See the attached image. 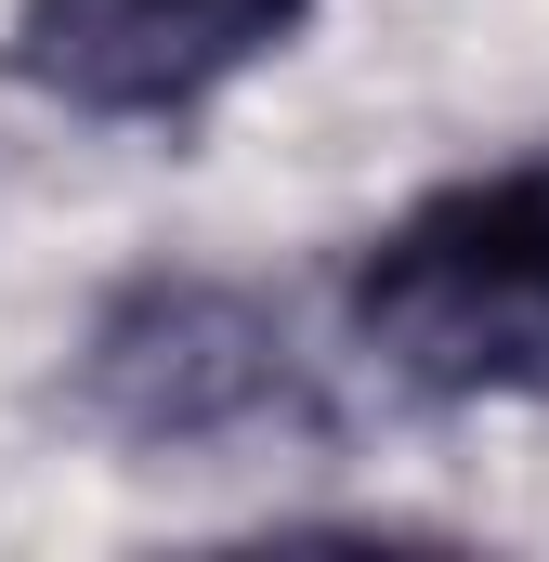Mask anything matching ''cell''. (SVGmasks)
<instances>
[{"instance_id":"cell-3","label":"cell","mask_w":549,"mask_h":562,"mask_svg":"<svg viewBox=\"0 0 549 562\" xmlns=\"http://www.w3.org/2000/svg\"><path fill=\"white\" fill-rule=\"evenodd\" d=\"M314 26V0H13L0 79L92 132H170Z\"/></svg>"},{"instance_id":"cell-2","label":"cell","mask_w":549,"mask_h":562,"mask_svg":"<svg viewBox=\"0 0 549 562\" xmlns=\"http://www.w3.org/2000/svg\"><path fill=\"white\" fill-rule=\"evenodd\" d=\"M79 406L144 445V458H223V445H262V431L314 419V380L288 353L249 288L223 276H132L92 340H79Z\"/></svg>"},{"instance_id":"cell-1","label":"cell","mask_w":549,"mask_h":562,"mask_svg":"<svg viewBox=\"0 0 549 562\" xmlns=\"http://www.w3.org/2000/svg\"><path fill=\"white\" fill-rule=\"evenodd\" d=\"M340 314H354V353L418 406H537L549 393V144L406 196L354 249Z\"/></svg>"}]
</instances>
